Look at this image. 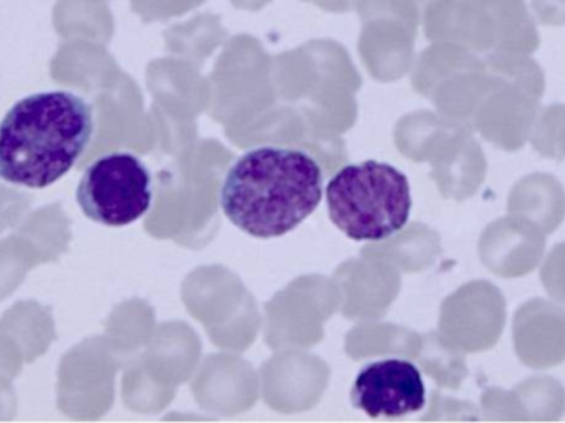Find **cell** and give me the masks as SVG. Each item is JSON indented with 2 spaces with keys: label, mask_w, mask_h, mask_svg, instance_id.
Returning <instances> with one entry per match:
<instances>
[{
  "label": "cell",
  "mask_w": 565,
  "mask_h": 423,
  "mask_svg": "<svg viewBox=\"0 0 565 423\" xmlns=\"http://www.w3.org/2000/svg\"><path fill=\"white\" fill-rule=\"evenodd\" d=\"M95 113L82 96H26L0 123V181L45 189L68 175L92 142Z\"/></svg>",
  "instance_id": "6da1fadb"
},
{
  "label": "cell",
  "mask_w": 565,
  "mask_h": 423,
  "mask_svg": "<svg viewBox=\"0 0 565 423\" xmlns=\"http://www.w3.org/2000/svg\"><path fill=\"white\" fill-rule=\"evenodd\" d=\"M321 166L301 149H252L228 169L221 204L237 229L277 239L301 225L321 204Z\"/></svg>",
  "instance_id": "7a4b0ae2"
},
{
  "label": "cell",
  "mask_w": 565,
  "mask_h": 423,
  "mask_svg": "<svg viewBox=\"0 0 565 423\" xmlns=\"http://www.w3.org/2000/svg\"><path fill=\"white\" fill-rule=\"evenodd\" d=\"M332 223L354 242H381L401 232L412 212L411 182L387 162L345 166L326 186Z\"/></svg>",
  "instance_id": "3957f363"
},
{
  "label": "cell",
  "mask_w": 565,
  "mask_h": 423,
  "mask_svg": "<svg viewBox=\"0 0 565 423\" xmlns=\"http://www.w3.org/2000/svg\"><path fill=\"white\" fill-rule=\"evenodd\" d=\"M435 27L487 55L531 56L541 45L526 0H448Z\"/></svg>",
  "instance_id": "277c9868"
},
{
  "label": "cell",
  "mask_w": 565,
  "mask_h": 423,
  "mask_svg": "<svg viewBox=\"0 0 565 423\" xmlns=\"http://www.w3.org/2000/svg\"><path fill=\"white\" fill-rule=\"evenodd\" d=\"M154 199L148 166L131 152H111L93 161L76 189L79 209L106 226L131 225Z\"/></svg>",
  "instance_id": "5b68a950"
},
{
  "label": "cell",
  "mask_w": 565,
  "mask_h": 423,
  "mask_svg": "<svg viewBox=\"0 0 565 423\" xmlns=\"http://www.w3.org/2000/svg\"><path fill=\"white\" fill-rule=\"evenodd\" d=\"M351 404L371 419H398L424 411L427 389L420 369L398 358L371 362L354 379Z\"/></svg>",
  "instance_id": "8992f818"
},
{
  "label": "cell",
  "mask_w": 565,
  "mask_h": 423,
  "mask_svg": "<svg viewBox=\"0 0 565 423\" xmlns=\"http://www.w3.org/2000/svg\"><path fill=\"white\" fill-rule=\"evenodd\" d=\"M498 76L501 78L500 86L478 109V128L497 148L518 151L531 138L541 112V96L501 75Z\"/></svg>",
  "instance_id": "52a82bcc"
},
{
  "label": "cell",
  "mask_w": 565,
  "mask_h": 423,
  "mask_svg": "<svg viewBox=\"0 0 565 423\" xmlns=\"http://www.w3.org/2000/svg\"><path fill=\"white\" fill-rule=\"evenodd\" d=\"M544 248L546 235L511 213L488 226L480 246L484 265L501 278L530 275L543 260Z\"/></svg>",
  "instance_id": "ba28073f"
},
{
  "label": "cell",
  "mask_w": 565,
  "mask_h": 423,
  "mask_svg": "<svg viewBox=\"0 0 565 423\" xmlns=\"http://www.w3.org/2000/svg\"><path fill=\"white\" fill-rule=\"evenodd\" d=\"M514 349L531 369H551L565 361V309L546 299L524 303L514 316Z\"/></svg>",
  "instance_id": "9c48e42d"
},
{
  "label": "cell",
  "mask_w": 565,
  "mask_h": 423,
  "mask_svg": "<svg viewBox=\"0 0 565 423\" xmlns=\"http://www.w3.org/2000/svg\"><path fill=\"white\" fill-rule=\"evenodd\" d=\"M463 342L471 351L493 348L507 325V299L498 286L478 282L461 295Z\"/></svg>",
  "instance_id": "30bf717a"
},
{
  "label": "cell",
  "mask_w": 565,
  "mask_h": 423,
  "mask_svg": "<svg viewBox=\"0 0 565 423\" xmlns=\"http://www.w3.org/2000/svg\"><path fill=\"white\" fill-rule=\"evenodd\" d=\"M511 215L533 223L544 235L556 232L565 219V191L554 176L536 175L521 179L508 202Z\"/></svg>",
  "instance_id": "8fae6325"
},
{
  "label": "cell",
  "mask_w": 565,
  "mask_h": 423,
  "mask_svg": "<svg viewBox=\"0 0 565 423\" xmlns=\"http://www.w3.org/2000/svg\"><path fill=\"white\" fill-rule=\"evenodd\" d=\"M524 421H559L565 412V389L553 378H533L514 389Z\"/></svg>",
  "instance_id": "7c38bea8"
},
{
  "label": "cell",
  "mask_w": 565,
  "mask_h": 423,
  "mask_svg": "<svg viewBox=\"0 0 565 423\" xmlns=\"http://www.w3.org/2000/svg\"><path fill=\"white\" fill-rule=\"evenodd\" d=\"M530 139L534 149L544 158L556 159V161L565 158V105L563 103L541 109Z\"/></svg>",
  "instance_id": "4fadbf2b"
},
{
  "label": "cell",
  "mask_w": 565,
  "mask_h": 423,
  "mask_svg": "<svg viewBox=\"0 0 565 423\" xmlns=\"http://www.w3.org/2000/svg\"><path fill=\"white\" fill-rule=\"evenodd\" d=\"M541 282L556 302L565 305V242L551 250L541 268Z\"/></svg>",
  "instance_id": "5bb4252c"
},
{
  "label": "cell",
  "mask_w": 565,
  "mask_h": 423,
  "mask_svg": "<svg viewBox=\"0 0 565 423\" xmlns=\"http://www.w3.org/2000/svg\"><path fill=\"white\" fill-rule=\"evenodd\" d=\"M483 402L487 417L494 419V421H524L523 409L513 391L491 389L484 395Z\"/></svg>",
  "instance_id": "9a60e30c"
},
{
  "label": "cell",
  "mask_w": 565,
  "mask_h": 423,
  "mask_svg": "<svg viewBox=\"0 0 565 423\" xmlns=\"http://www.w3.org/2000/svg\"><path fill=\"white\" fill-rule=\"evenodd\" d=\"M531 3L543 25H565V0H531Z\"/></svg>",
  "instance_id": "2e32d148"
}]
</instances>
